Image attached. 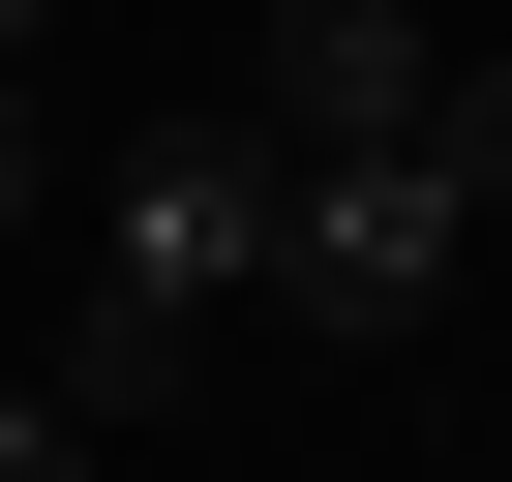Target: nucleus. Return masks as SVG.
Instances as JSON below:
<instances>
[{
	"label": "nucleus",
	"mask_w": 512,
	"mask_h": 482,
	"mask_svg": "<svg viewBox=\"0 0 512 482\" xmlns=\"http://www.w3.org/2000/svg\"><path fill=\"white\" fill-rule=\"evenodd\" d=\"M452 241H482V211H452V151H422V121H362V151H302V181H272V302H302L332 362H392V332L452 302Z\"/></svg>",
	"instance_id": "f257e3e1"
},
{
	"label": "nucleus",
	"mask_w": 512,
	"mask_h": 482,
	"mask_svg": "<svg viewBox=\"0 0 512 482\" xmlns=\"http://www.w3.org/2000/svg\"><path fill=\"white\" fill-rule=\"evenodd\" d=\"M272 181H302L272 121H151V151L91 181V302H181V332H211L241 272H272Z\"/></svg>",
	"instance_id": "f03ea898"
},
{
	"label": "nucleus",
	"mask_w": 512,
	"mask_h": 482,
	"mask_svg": "<svg viewBox=\"0 0 512 482\" xmlns=\"http://www.w3.org/2000/svg\"><path fill=\"white\" fill-rule=\"evenodd\" d=\"M422 0H272V151H362V121H422Z\"/></svg>",
	"instance_id": "7ed1b4c3"
},
{
	"label": "nucleus",
	"mask_w": 512,
	"mask_h": 482,
	"mask_svg": "<svg viewBox=\"0 0 512 482\" xmlns=\"http://www.w3.org/2000/svg\"><path fill=\"white\" fill-rule=\"evenodd\" d=\"M422 151H452V211H512V61H422Z\"/></svg>",
	"instance_id": "20e7f679"
},
{
	"label": "nucleus",
	"mask_w": 512,
	"mask_h": 482,
	"mask_svg": "<svg viewBox=\"0 0 512 482\" xmlns=\"http://www.w3.org/2000/svg\"><path fill=\"white\" fill-rule=\"evenodd\" d=\"M0 482H91V422H61V392H0Z\"/></svg>",
	"instance_id": "39448f33"
},
{
	"label": "nucleus",
	"mask_w": 512,
	"mask_h": 482,
	"mask_svg": "<svg viewBox=\"0 0 512 482\" xmlns=\"http://www.w3.org/2000/svg\"><path fill=\"white\" fill-rule=\"evenodd\" d=\"M0 211H61V151H31V61H0Z\"/></svg>",
	"instance_id": "423d86ee"
},
{
	"label": "nucleus",
	"mask_w": 512,
	"mask_h": 482,
	"mask_svg": "<svg viewBox=\"0 0 512 482\" xmlns=\"http://www.w3.org/2000/svg\"><path fill=\"white\" fill-rule=\"evenodd\" d=\"M31 31H61V0H0V61H31Z\"/></svg>",
	"instance_id": "0eeeda50"
}]
</instances>
